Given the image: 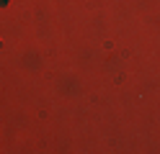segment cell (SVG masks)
<instances>
[{"label":"cell","mask_w":160,"mask_h":154,"mask_svg":"<svg viewBox=\"0 0 160 154\" xmlns=\"http://www.w3.org/2000/svg\"><path fill=\"white\" fill-rule=\"evenodd\" d=\"M3 5H8V0H3Z\"/></svg>","instance_id":"6da1fadb"}]
</instances>
